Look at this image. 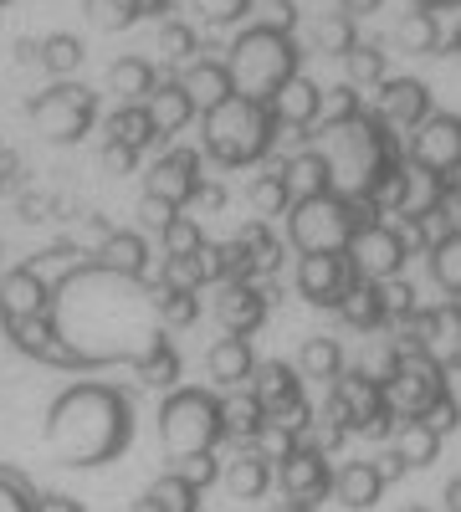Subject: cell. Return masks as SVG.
Instances as JSON below:
<instances>
[{
	"instance_id": "cell-19",
	"label": "cell",
	"mask_w": 461,
	"mask_h": 512,
	"mask_svg": "<svg viewBox=\"0 0 461 512\" xmlns=\"http://www.w3.org/2000/svg\"><path fill=\"white\" fill-rule=\"evenodd\" d=\"M36 507V487L16 466H0V512H31Z\"/></svg>"
},
{
	"instance_id": "cell-14",
	"label": "cell",
	"mask_w": 461,
	"mask_h": 512,
	"mask_svg": "<svg viewBox=\"0 0 461 512\" xmlns=\"http://www.w3.org/2000/svg\"><path fill=\"white\" fill-rule=\"evenodd\" d=\"M180 374H185V364H180V349L175 344H164L144 364H134V379L144 384V390H180Z\"/></svg>"
},
{
	"instance_id": "cell-28",
	"label": "cell",
	"mask_w": 461,
	"mask_h": 512,
	"mask_svg": "<svg viewBox=\"0 0 461 512\" xmlns=\"http://www.w3.org/2000/svg\"><path fill=\"white\" fill-rule=\"evenodd\" d=\"M267 512H313V507H298V502H277V507H267Z\"/></svg>"
},
{
	"instance_id": "cell-20",
	"label": "cell",
	"mask_w": 461,
	"mask_h": 512,
	"mask_svg": "<svg viewBox=\"0 0 461 512\" xmlns=\"http://www.w3.org/2000/svg\"><path fill=\"white\" fill-rule=\"evenodd\" d=\"M164 328H190L200 318V292H159Z\"/></svg>"
},
{
	"instance_id": "cell-10",
	"label": "cell",
	"mask_w": 461,
	"mask_h": 512,
	"mask_svg": "<svg viewBox=\"0 0 461 512\" xmlns=\"http://www.w3.org/2000/svg\"><path fill=\"white\" fill-rule=\"evenodd\" d=\"M272 477H277V466H272L267 456H257V451L231 456V466L221 472V482H226L231 497H241V502H262L267 487H272Z\"/></svg>"
},
{
	"instance_id": "cell-4",
	"label": "cell",
	"mask_w": 461,
	"mask_h": 512,
	"mask_svg": "<svg viewBox=\"0 0 461 512\" xmlns=\"http://www.w3.org/2000/svg\"><path fill=\"white\" fill-rule=\"evenodd\" d=\"M47 303H52V282L41 277V267H11L0 277V328L6 338L36 364L52 359V333H47Z\"/></svg>"
},
{
	"instance_id": "cell-23",
	"label": "cell",
	"mask_w": 461,
	"mask_h": 512,
	"mask_svg": "<svg viewBox=\"0 0 461 512\" xmlns=\"http://www.w3.org/2000/svg\"><path fill=\"white\" fill-rule=\"evenodd\" d=\"M139 216H144V226H149V231H159V236H164V226H170V221L180 216V205H170V200H159V195H144V205H139Z\"/></svg>"
},
{
	"instance_id": "cell-6",
	"label": "cell",
	"mask_w": 461,
	"mask_h": 512,
	"mask_svg": "<svg viewBox=\"0 0 461 512\" xmlns=\"http://www.w3.org/2000/svg\"><path fill=\"white\" fill-rule=\"evenodd\" d=\"M333 472H339V466L328 461L323 446H303L277 466V487H282L287 502L318 512V502H333Z\"/></svg>"
},
{
	"instance_id": "cell-24",
	"label": "cell",
	"mask_w": 461,
	"mask_h": 512,
	"mask_svg": "<svg viewBox=\"0 0 461 512\" xmlns=\"http://www.w3.org/2000/svg\"><path fill=\"white\" fill-rule=\"evenodd\" d=\"M77 57H82V41H72V36H52V41H47V67H52V72L77 67Z\"/></svg>"
},
{
	"instance_id": "cell-12",
	"label": "cell",
	"mask_w": 461,
	"mask_h": 512,
	"mask_svg": "<svg viewBox=\"0 0 461 512\" xmlns=\"http://www.w3.org/2000/svg\"><path fill=\"white\" fill-rule=\"evenodd\" d=\"M98 262H108L118 272H134V277H149V241L139 231H108L103 246H98Z\"/></svg>"
},
{
	"instance_id": "cell-11",
	"label": "cell",
	"mask_w": 461,
	"mask_h": 512,
	"mask_svg": "<svg viewBox=\"0 0 461 512\" xmlns=\"http://www.w3.org/2000/svg\"><path fill=\"white\" fill-rule=\"evenodd\" d=\"M441 431L431 420H405L400 425V436H395V456L405 461V472H421V466H436V456H441Z\"/></svg>"
},
{
	"instance_id": "cell-22",
	"label": "cell",
	"mask_w": 461,
	"mask_h": 512,
	"mask_svg": "<svg viewBox=\"0 0 461 512\" xmlns=\"http://www.w3.org/2000/svg\"><path fill=\"white\" fill-rule=\"evenodd\" d=\"M88 11H93V21L118 31V26H129L139 16V0H88Z\"/></svg>"
},
{
	"instance_id": "cell-16",
	"label": "cell",
	"mask_w": 461,
	"mask_h": 512,
	"mask_svg": "<svg viewBox=\"0 0 461 512\" xmlns=\"http://www.w3.org/2000/svg\"><path fill=\"white\" fill-rule=\"evenodd\" d=\"M205 246H211V236H205V226L195 216H185V210L164 226V256H195Z\"/></svg>"
},
{
	"instance_id": "cell-26",
	"label": "cell",
	"mask_w": 461,
	"mask_h": 512,
	"mask_svg": "<svg viewBox=\"0 0 461 512\" xmlns=\"http://www.w3.org/2000/svg\"><path fill=\"white\" fill-rule=\"evenodd\" d=\"M195 6L205 11V16H216V21H231V16H241L251 0H195Z\"/></svg>"
},
{
	"instance_id": "cell-21",
	"label": "cell",
	"mask_w": 461,
	"mask_h": 512,
	"mask_svg": "<svg viewBox=\"0 0 461 512\" xmlns=\"http://www.w3.org/2000/svg\"><path fill=\"white\" fill-rule=\"evenodd\" d=\"M113 88L129 93V98H144V93L154 88V72H149L144 62H118V67H113Z\"/></svg>"
},
{
	"instance_id": "cell-1",
	"label": "cell",
	"mask_w": 461,
	"mask_h": 512,
	"mask_svg": "<svg viewBox=\"0 0 461 512\" xmlns=\"http://www.w3.org/2000/svg\"><path fill=\"white\" fill-rule=\"evenodd\" d=\"M52 369H113L144 364L154 349L175 344L159 313V287L149 277L118 272L108 262H77L52 282L47 303Z\"/></svg>"
},
{
	"instance_id": "cell-3",
	"label": "cell",
	"mask_w": 461,
	"mask_h": 512,
	"mask_svg": "<svg viewBox=\"0 0 461 512\" xmlns=\"http://www.w3.org/2000/svg\"><path fill=\"white\" fill-rule=\"evenodd\" d=\"M159 441L170 466L195 451H216L226 441V395L211 384H180L159 405Z\"/></svg>"
},
{
	"instance_id": "cell-2",
	"label": "cell",
	"mask_w": 461,
	"mask_h": 512,
	"mask_svg": "<svg viewBox=\"0 0 461 512\" xmlns=\"http://www.w3.org/2000/svg\"><path fill=\"white\" fill-rule=\"evenodd\" d=\"M134 441V405L118 384L77 379L47 410V446L62 466H108Z\"/></svg>"
},
{
	"instance_id": "cell-18",
	"label": "cell",
	"mask_w": 461,
	"mask_h": 512,
	"mask_svg": "<svg viewBox=\"0 0 461 512\" xmlns=\"http://www.w3.org/2000/svg\"><path fill=\"white\" fill-rule=\"evenodd\" d=\"M170 472H180L195 492H205V487H216V482H221L226 466H221V456H216V451H195V456H180V461L170 466Z\"/></svg>"
},
{
	"instance_id": "cell-15",
	"label": "cell",
	"mask_w": 461,
	"mask_h": 512,
	"mask_svg": "<svg viewBox=\"0 0 461 512\" xmlns=\"http://www.w3.org/2000/svg\"><path fill=\"white\" fill-rule=\"evenodd\" d=\"M149 113H154V123L164 128V134H175V128L190 123L195 98L185 93V82H180V88H159V93H149Z\"/></svg>"
},
{
	"instance_id": "cell-25",
	"label": "cell",
	"mask_w": 461,
	"mask_h": 512,
	"mask_svg": "<svg viewBox=\"0 0 461 512\" xmlns=\"http://www.w3.org/2000/svg\"><path fill=\"white\" fill-rule=\"evenodd\" d=\"M31 512H88L77 497H67V492H36V507Z\"/></svg>"
},
{
	"instance_id": "cell-8",
	"label": "cell",
	"mask_w": 461,
	"mask_h": 512,
	"mask_svg": "<svg viewBox=\"0 0 461 512\" xmlns=\"http://www.w3.org/2000/svg\"><path fill=\"white\" fill-rule=\"evenodd\" d=\"M200 185H205V175H200V154H195V149H170V154L149 169V195L170 200V205H180V210L195 205Z\"/></svg>"
},
{
	"instance_id": "cell-29",
	"label": "cell",
	"mask_w": 461,
	"mask_h": 512,
	"mask_svg": "<svg viewBox=\"0 0 461 512\" xmlns=\"http://www.w3.org/2000/svg\"><path fill=\"white\" fill-rule=\"evenodd\" d=\"M395 512H431V507H426V502H400Z\"/></svg>"
},
{
	"instance_id": "cell-5",
	"label": "cell",
	"mask_w": 461,
	"mask_h": 512,
	"mask_svg": "<svg viewBox=\"0 0 461 512\" xmlns=\"http://www.w3.org/2000/svg\"><path fill=\"white\" fill-rule=\"evenodd\" d=\"M31 118H36V128H41L47 139H57V144H77V139L93 128L98 103H93L88 88H77V82H57L52 93H41V98L31 103Z\"/></svg>"
},
{
	"instance_id": "cell-9",
	"label": "cell",
	"mask_w": 461,
	"mask_h": 512,
	"mask_svg": "<svg viewBox=\"0 0 461 512\" xmlns=\"http://www.w3.org/2000/svg\"><path fill=\"white\" fill-rule=\"evenodd\" d=\"M390 477H385V461H339V472H333V502L349 507V512H369V507H380Z\"/></svg>"
},
{
	"instance_id": "cell-13",
	"label": "cell",
	"mask_w": 461,
	"mask_h": 512,
	"mask_svg": "<svg viewBox=\"0 0 461 512\" xmlns=\"http://www.w3.org/2000/svg\"><path fill=\"white\" fill-rule=\"evenodd\" d=\"M108 128H113L108 144H123V149H134V154H139V149H149V144L164 134V128L154 123V113H149V108H123Z\"/></svg>"
},
{
	"instance_id": "cell-30",
	"label": "cell",
	"mask_w": 461,
	"mask_h": 512,
	"mask_svg": "<svg viewBox=\"0 0 461 512\" xmlns=\"http://www.w3.org/2000/svg\"><path fill=\"white\" fill-rule=\"evenodd\" d=\"M0 256H6V251H0ZM0 277H6V262H0Z\"/></svg>"
},
{
	"instance_id": "cell-27",
	"label": "cell",
	"mask_w": 461,
	"mask_h": 512,
	"mask_svg": "<svg viewBox=\"0 0 461 512\" xmlns=\"http://www.w3.org/2000/svg\"><path fill=\"white\" fill-rule=\"evenodd\" d=\"M134 159H139V154H134V149H123V144H108V154H103V164L118 169V175H123V169H129Z\"/></svg>"
},
{
	"instance_id": "cell-7",
	"label": "cell",
	"mask_w": 461,
	"mask_h": 512,
	"mask_svg": "<svg viewBox=\"0 0 461 512\" xmlns=\"http://www.w3.org/2000/svg\"><path fill=\"white\" fill-rule=\"evenodd\" d=\"M257 349H251V338L241 333H221L211 354H205V374H211V390L231 395V390H251V379H257Z\"/></svg>"
},
{
	"instance_id": "cell-17",
	"label": "cell",
	"mask_w": 461,
	"mask_h": 512,
	"mask_svg": "<svg viewBox=\"0 0 461 512\" xmlns=\"http://www.w3.org/2000/svg\"><path fill=\"white\" fill-rule=\"evenodd\" d=\"M149 497L159 502V512H200V492H195L180 472H164V477L149 487Z\"/></svg>"
}]
</instances>
